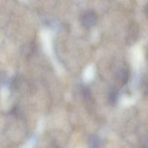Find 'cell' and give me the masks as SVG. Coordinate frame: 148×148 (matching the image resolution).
<instances>
[{
    "mask_svg": "<svg viewBox=\"0 0 148 148\" xmlns=\"http://www.w3.org/2000/svg\"><path fill=\"white\" fill-rule=\"evenodd\" d=\"M81 21L82 24L86 27H91L96 22V16L92 12H86L82 17Z\"/></svg>",
    "mask_w": 148,
    "mask_h": 148,
    "instance_id": "6da1fadb",
    "label": "cell"
}]
</instances>
